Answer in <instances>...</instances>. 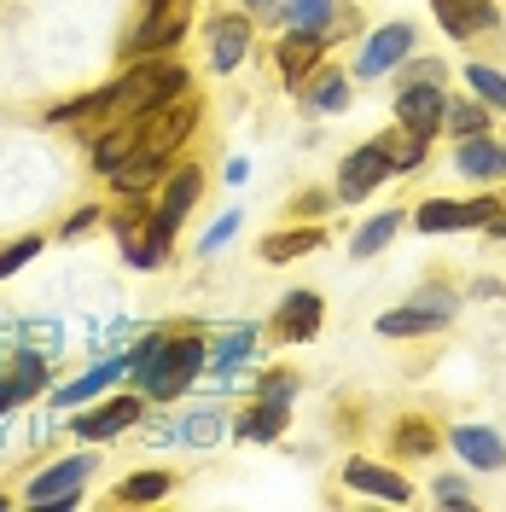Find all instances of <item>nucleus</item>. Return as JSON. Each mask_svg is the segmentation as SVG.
I'll list each match as a JSON object with an SVG mask.
<instances>
[{
  "mask_svg": "<svg viewBox=\"0 0 506 512\" xmlns=\"http://www.w3.org/2000/svg\"><path fill=\"white\" fill-rule=\"evenodd\" d=\"M233 431H239V437H251V443H274V437L285 431V408H280V402H262V408H251Z\"/></svg>",
  "mask_w": 506,
  "mask_h": 512,
  "instance_id": "393cba45",
  "label": "nucleus"
},
{
  "mask_svg": "<svg viewBox=\"0 0 506 512\" xmlns=\"http://www.w3.org/2000/svg\"><path fill=\"white\" fill-rule=\"evenodd\" d=\"M251 6H256V0H251Z\"/></svg>",
  "mask_w": 506,
  "mask_h": 512,
  "instance_id": "79ce46f5",
  "label": "nucleus"
},
{
  "mask_svg": "<svg viewBox=\"0 0 506 512\" xmlns=\"http://www.w3.org/2000/svg\"><path fill=\"white\" fill-rule=\"evenodd\" d=\"M326 239L320 227H291V233H274V239H262V262H291V256H309Z\"/></svg>",
  "mask_w": 506,
  "mask_h": 512,
  "instance_id": "5701e85b",
  "label": "nucleus"
},
{
  "mask_svg": "<svg viewBox=\"0 0 506 512\" xmlns=\"http://www.w3.org/2000/svg\"><path fill=\"white\" fill-rule=\"evenodd\" d=\"M94 472H99L94 454H70V460H59L53 472H41V478L24 489V501H30V507H70V501H76V489L94 478Z\"/></svg>",
  "mask_w": 506,
  "mask_h": 512,
  "instance_id": "423d86ee",
  "label": "nucleus"
},
{
  "mask_svg": "<svg viewBox=\"0 0 506 512\" xmlns=\"http://www.w3.org/2000/svg\"><path fill=\"white\" fill-rule=\"evenodd\" d=\"M245 53H251V18H216L210 24V64L233 70V64H245Z\"/></svg>",
  "mask_w": 506,
  "mask_h": 512,
  "instance_id": "f3484780",
  "label": "nucleus"
},
{
  "mask_svg": "<svg viewBox=\"0 0 506 512\" xmlns=\"http://www.w3.org/2000/svg\"><path fill=\"white\" fill-rule=\"evenodd\" d=\"M332 12H338V0H285V18H291V30L326 35V30H332Z\"/></svg>",
  "mask_w": 506,
  "mask_h": 512,
  "instance_id": "a878e982",
  "label": "nucleus"
},
{
  "mask_svg": "<svg viewBox=\"0 0 506 512\" xmlns=\"http://www.w3.org/2000/svg\"><path fill=\"white\" fill-rule=\"evenodd\" d=\"M94 222H99V210H76V216L64 222V239H70V233H82V227H94Z\"/></svg>",
  "mask_w": 506,
  "mask_h": 512,
  "instance_id": "ea45409f",
  "label": "nucleus"
},
{
  "mask_svg": "<svg viewBox=\"0 0 506 512\" xmlns=\"http://www.w3.org/2000/svg\"><path fill=\"white\" fill-rule=\"evenodd\" d=\"M466 88L477 99H489V105H501L506 111V76L501 70H489V64H466Z\"/></svg>",
  "mask_w": 506,
  "mask_h": 512,
  "instance_id": "7c9ffc66",
  "label": "nucleus"
},
{
  "mask_svg": "<svg viewBox=\"0 0 506 512\" xmlns=\"http://www.w3.org/2000/svg\"><path fill=\"white\" fill-rule=\"evenodd\" d=\"M431 6H437V24H443L454 41H472V35L501 24V6H495V0H431Z\"/></svg>",
  "mask_w": 506,
  "mask_h": 512,
  "instance_id": "9d476101",
  "label": "nucleus"
},
{
  "mask_svg": "<svg viewBox=\"0 0 506 512\" xmlns=\"http://www.w3.org/2000/svg\"><path fill=\"white\" fill-rule=\"evenodd\" d=\"M198 373H204V344H198V338H169L163 367H158V379L146 384V396L175 402V396H187L192 384H198Z\"/></svg>",
  "mask_w": 506,
  "mask_h": 512,
  "instance_id": "39448f33",
  "label": "nucleus"
},
{
  "mask_svg": "<svg viewBox=\"0 0 506 512\" xmlns=\"http://www.w3.org/2000/svg\"><path fill=\"white\" fill-rule=\"evenodd\" d=\"M158 175H163V158H152V152H140V146H134V152H128V158L117 163V169H111V181H117V192H146L152 181H158Z\"/></svg>",
  "mask_w": 506,
  "mask_h": 512,
  "instance_id": "4be33fe9",
  "label": "nucleus"
},
{
  "mask_svg": "<svg viewBox=\"0 0 506 512\" xmlns=\"http://www.w3.org/2000/svg\"><path fill=\"white\" fill-rule=\"evenodd\" d=\"M349 105V88L338 70H320L315 82H309V111H344Z\"/></svg>",
  "mask_w": 506,
  "mask_h": 512,
  "instance_id": "bb28decb",
  "label": "nucleus"
},
{
  "mask_svg": "<svg viewBox=\"0 0 506 512\" xmlns=\"http://www.w3.org/2000/svg\"><path fill=\"white\" fill-rule=\"evenodd\" d=\"M192 24V0H152L146 6V18H140V30L128 35V59H152V53H163V47H175L181 35H187Z\"/></svg>",
  "mask_w": 506,
  "mask_h": 512,
  "instance_id": "7ed1b4c3",
  "label": "nucleus"
},
{
  "mask_svg": "<svg viewBox=\"0 0 506 512\" xmlns=\"http://www.w3.org/2000/svg\"><path fill=\"white\" fill-rule=\"evenodd\" d=\"M198 192H204V169L198 163H187V169H175L169 181H163V204L152 210V222H146V239L152 245H169L175 239V227H181V216H187L192 204H198Z\"/></svg>",
  "mask_w": 506,
  "mask_h": 512,
  "instance_id": "20e7f679",
  "label": "nucleus"
},
{
  "mask_svg": "<svg viewBox=\"0 0 506 512\" xmlns=\"http://www.w3.org/2000/svg\"><path fill=\"white\" fill-rule=\"evenodd\" d=\"M437 501H443V507H472V489H466L460 478H443L437 483Z\"/></svg>",
  "mask_w": 506,
  "mask_h": 512,
  "instance_id": "58836bf2",
  "label": "nucleus"
},
{
  "mask_svg": "<svg viewBox=\"0 0 506 512\" xmlns=\"http://www.w3.org/2000/svg\"><path fill=\"white\" fill-rule=\"evenodd\" d=\"M169 495V478L163 472H140V478H128L123 489H117V501H128V507H140V501H163Z\"/></svg>",
  "mask_w": 506,
  "mask_h": 512,
  "instance_id": "2f4dec72",
  "label": "nucleus"
},
{
  "mask_svg": "<svg viewBox=\"0 0 506 512\" xmlns=\"http://www.w3.org/2000/svg\"><path fill=\"white\" fill-rule=\"evenodd\" d=\"M274 326H280V338H291V344H309L320 332V297L315 291H291L280 309H274Z\"/></svg>",
  "mask_w": 506,
  "mask_h": 512,
  "instance_id": "2eb2a0df",
  "label": "nucleus"
},
{
  "mask_svg": "<svg viewBox=\"0 0 506 512\" xmlns=\"http://www.w3.org/2000/svg\"><path fill=\"white\" fill-rule=\"evenodd\" d=\"M396 448H402V454H431V448H437V431H431L425 419H402V431H396Z\"/></svg>",
  "mask_w": 506,
  "mask_h": 512,
  "instance_id": "72a5a7b5",
  "label": "nucleus"
},
{
  "mask_svg": "<svg viewBox=\"0 0 506 512\" xmlns=\"http://www.w3.org/2000/svg\"><path fill=\"white\" fill-rule=\"evenodd\" d=\"M233 233H239V210H227L222 222H216L210 233H204V239H198V251H204V256H216V251L227 245V239H233Z\"/></svg>",
  "mask_w": 506,
  "mask_h": 512,
  "instance_id": "e433bc0d",
  "label": "nucleus"
},
{
  "mask_svg": "<svg viewBox=\"0 0 506 512\" xmlns=\"http://www.w3.org/2000/svg\"><path fill=\"white\" fill-rule=\"evenodd\" d=\"M443 123L466 140V134H483V128H489V111H483V105H472V99H448V105H443Z\"/></svg>",
  "mask_w": 506,
  "mask_h": 512,
  "instance_id": "c85d7f7f",
  "label": "nucleus"
},
{
  "mask_svg": "<svg viewBox=\"0 0 506 512\" xmlns=\"http://www.w3.org/2000/svg\"><path fill=\"white\" fill-rule=\"evenodd\" d=\"M344 483L349 489H361V495H379V501H408L413 489H408V478H396V472H384V466H373V460H349L344 466Z\"/></svg>",
  "mask_w": 506,
  "mask_h": 512,
  "instance_id": "dca6fc26",
  "label": "nucleus"
},
{
  "mask_svg": "<svg viewBox=\"0 0 506 512\" xmlns=\"http://www.w3.org/2000/svg\"><path fill=\"white\" fill-rule=\"evenodd\" d=\"M187 70L181 64H158V59H140V70H128L123 82H111L105 88V105H99V117H117V123H134L140 111H152L163 99L187 94Z\"/></svg>",
  "mask_w": 506,
  "mask_h": 512,
  "instance_id": "f257e3e1",
  "label": "nucleus"
},
{
  "mask_svg": "<svg viewBox=\"0 0 506 512\" xmlns=\"http://www.w3.org/2000/svg\"><path fill=\"white\" fill-rule=\"evenodd\" d=\"M495 216V198H477V204H448V198H431L419 204V233H454V227H472V222H489Z\"/></svg>",
  "mask_w": 506,
  "mask_h": 512,
  "instance_id": "f8f14e48",
  "label": "nucleus"
},
{
  "mask_svg": "<svg viewBox=\"0 0 506 512\" xmlns=\"http://www.w3.org/2000/svg\"><path fill=\"white\" fill-rule=\"evenodd\" d=\"M41 245H47V239H35V233H30V239H18V245H6V251H0V280H6V274H18Z\"/></svg>",
  "mask_w": 506,
  "mask_h": 512,
  "instance_id": "c9c22d12",
  "label": "nucleus"
},
{
  "mask_svg": "<svg viewBox=\"0 0 506 512\" xmlns=\"http://www.w3.org/2000/svg\"><path fill=\"white\" fill-rule=\"evenodd\" d=\"M454 454L466 460V466H477V472H501L506 466V443L489 431V425H454Z\"/></svg>",
  "mask_w": 506,
  "mask_h": 512,
  "instance_id": "4468645a",
  "label": "nucleus"
},
{
  "mask_svg": "<svg viewBox=\"0 0 506 512\" xmlns=\"http://www.w3.org/2000/svg\"><path fill=\"white\" fill-rule=\"evenodd\" d=\"M454 169L472 175V181H506V146L489 140V134H466L460 152H454Z\"/></svg>",
  "mask_w": 506,
  "mask_h": 512,
  "instance_id": "ddd939ff",
  "label": "nucleus"
},
{
  "mask_svg": "<svg viewBox=\"0 0 506 512\" xmlns=\"http://www.w3.org/2000/svg\"><path fill=\"white\" fill-rule=\"evenodd\" d=\"M320 47H326V35H315V30H291L285 35L280 41V76L285 82H303V76L315 70Z\"/></svg>",
  "mask_w": 506,
  "mask_h": 512,
  "instance_id": "a211bd4d",
  "label": "nucleus"
},
{
  "mask_svg": "<svg viewBox=\"0 0 506 512\" xmlns=\"http://www.w3.org/2000/svg\"><path fill=\"white\" fill-rule=\"evenodd\" d=\"M41 384H47V361H41L35 350L18 355V367H12V390H18V402H24V396H35Z\"/></svg>",
  "mask_w": 506,
  "mask_h": 512,
  "instance_id": "473e14b6",
  "label": "nucleus"
},
{
  "mask_svg": "<svg viewBox=\"0 0 506 512\" xmlns=\"http://www.w3.org/2000/svg\"><path fill=\"white\" fill-rule=\"evenodd\" d=\"M123 367H128L123 355H111V361H99L94 373H82L76 384H64V390H59V408H82L88 396H99L105 384H117V379H123Z\"/></svg>",
  "mask_w": 506,
  "mask_h": 512,
  "instance_id": "aec40b11",
  "label": "nucleus"
},
{
  "mask_svg": "<svg viewBox=\"0 0 506 512\" xmlns=\"http://www.w3.org/2000/svg\"><path fill=\"white\" fill-rule=\"evenodd\" d=\"M192 123H198V99H192V88H187V94L140 111V117H134V140H140V152H152V158L169 163V152L192 134Z\"/></svg>",
  "mask_w": 506,
  "mask_h": 512,
  "instance_id": "f03ea898",
  "label": "nucleus"
},
{
  "mask_svg": "<svg viewBox=\"0 0 506 512\" xmlns=\"http://www.w3.org/2000/svg\"><path fill=\"white\" fill-rule=\"evenodd\" d=\"M251 344H256V326H233V332H227V338L216 344V350H204L210 373H216L222 384H233V367H239V361L251 355Z\"/></svg>",
  "mask_w": 506,
  "mask_h": 512,
  "instance_id": "6ab92c4d",
  "label": "nucleus"
},
{
  "mask_svg": "<svg viewBox=\"0 0 506 512\" xmlns=\"http://www.w3.org/2000/svg\"><path fill=\"white\" fill-rule=\"evenodd\" d=\"M163 350H169V332H152V338H146V344L134 350V361H128V367H134V379H140V390H146V384L158 379V367H163Z\"/></svg>",
  "mask_w": 506,
  "mask_h": 512,
  "instance_id": "c756f323",
  "label": "nucleus"
},
{
  "mask_svg": "<svg viewBox=\"0 0 506 512\" xmlns=\"http://www.w3.org/2000/svg\"><path fill=\"white\" fill-rule=\"evenodd\" d=\"M396 227H402V216H396V210H384V216H373V222H367L361 233H355V245H349V256H373V251H384Z\"/></svg>",
  "mask_w": 506,
  "mask_h": 512,
  "instance_id": "cd10ccee",
  "label": "nucleus"
},
{
  "mask_svg": "<svg viewBox=\"0 0 506 512\" xmlns=\"http://www.w3.org/2000/svg\"><path fill=\"white\" fill-rule=\"evenodd\" d=\"M408 53H413V30L408 24H384V30H373L367 35V47H361V59H355V76H390L396 64H408Z\"/></svg>",
  "mask_w": 506,
  "mask_h": 512,
  "instance_id": "1a4fd4ad",
  "label": "nucleus"
},
{
  "mask_svg": "<svg viewBox=\"0 0 506 512\" xmlns=\"http://www.w3.org/2000/svg\"><path fill=\"white\" fill-rule=\"evenodd\" d=\"M140 414H146L140 396H117V402H105V408H94V414L76 419V431H82L88 443H111V437H123L128 425H140Z\"/></svg>",
  "mask_w": 506,
  "mask_h": 512,
  "instance_id": "9b49d317",
  "label": "nucleus"
},
{
  "mask_svg": "<svg viewBox=\"0 0 506 512\" xmlns=\"http://www.w3.org/2000/svg\"><path fill=\"white\" fill-rule=\"evenodd\" d=\"M437 326H448V320L431 315L425 303H408V309H390V315H379L384 338H419V332H437Z\"/></svg>",
  "mask_w": 506,
  "mask_h": 512,
  "instance_id": "412c9836",
  "label": "nucleus"
},
{
  "mask_svg": "<svg viewBox=\"0 0 506 512\" xmlns=\"http://www.w3.org/2000/svg\"><path fill=\"white\" fill-rule=\"evenodd\" d=\"M134 146H140V140H134V123L105 128V134L94 140V169H105V175H111V169H117V163H123L128 152H134Z\"/></svg>",
  "mask_w": 506,
  "mask_h": 512,
  "instance_id": "b1692460",
  "label": "nucleus"
},
{
  "mask_svg": "<svg viewBox=\"0 0 506 512\" xmlns=\"http://www.w3.org/2000/svg\"><path fill=\"white\" fill-rule=\"evenodd\" d=\"M384 175H390V152H384V140L355 146V152L344 158V169H338V198H344V204H361Z\"/></svg>",
  "mask_w": 506,
  "mask_h": 512,
  "instance_id": "6e6552de",
  "label": "nucleus"
},
{
  "mask_svg": "<svg viewBox=\"0 0 506 512\" xmlns=\"http://www.w3.org/2000/svg\"><path fill=\"white\" fill-rule=\"evenodd\" d=\"M123 262H134V268H158L163 251L152 245V239H140L134 227H123Z\"/></svg>",
  "mask_w": 506,
  "mask_h": 512,
  "instance_id": "f704fd0d",
  "label": "nucleus"
},
{
  "mask_svg": "<svg viewBox=\"0 0 506 512\" xmlns=\"http://www.w3.org/2000/svg\"><path fill=\"white\" fill-rule=\"evenodd\" d=\"M291 396H297V373H268V379H262V402H291Z\"/></svg>",
  "mask_w": 506,
  "mask_h": 512,
  "instance_id": "4c0bfd02",
  "label": "nucleus"
},
{
  "mask_svg": "<svg viewBox=\"0 0 506 512\" xmlns=\"http://www.w3.org/2000/svg\"><path fill=\"white\" fill-rule=\"evenodd\" d=\"M489 233H495V239H506V216H501V210L489 216Z\"/></svg>",
  "mask_w": 506,
  "mask_h": 512,
  "instance_id": "a19ab883",
  "label": "nucleus"
},
{
  "mask_svg": "<svg viewBox=\"0 0 506 512\" xmlns=\"http://www.w3.org/2000/svg\"><path fill=\"white\" fill-rule=\"evenodd\" d=\"M443 105L448 99L437 94V82H408V88L396 94V123H402V134H413V140H431V134L443 128Z\"/></svg>",
  "mask_w": 506,
  "mask_h": 512,
  "instance_id": "0eeeda50",
  "label": "nucleus"
}]
</instances>
